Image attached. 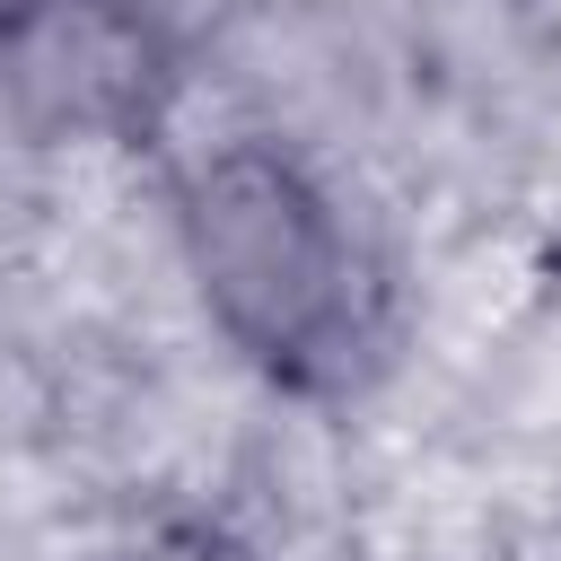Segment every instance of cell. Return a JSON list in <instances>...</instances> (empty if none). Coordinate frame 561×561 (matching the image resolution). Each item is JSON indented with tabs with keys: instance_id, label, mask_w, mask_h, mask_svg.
<instances>
[{
	"instance_id": "6da1fadb",
	"label": "cell",
	"mask_w": 561,
	"mask_h": 561,
	"mask_svg": "<svg viewBox=\"0 0 561 561\" xmlns=\"http://www.w3.org/2000/svg\"><path fill=\"white\" fill-rule=\"evenodd\" d=\"M175 245L219 342L280 394H351L377 359V272L333 184L237 131L175 167Z\"/></svg>"
},
{
	"instance_id": "7a4b0ae2",
	"label": "cell",
	"mask_w": 561,
	"mask_h": 561,
	"mask_svg": "<svg viewBox=\"0 0 561 561\" xmlns=\"http://www.w3.org/2000/svg\"><path fill=\"white\" fill-rule=\"evenodd\" d=\"M53 9H70V0H0V53H9L18 35H35Z\"/></svg>"
}]
</instances>
